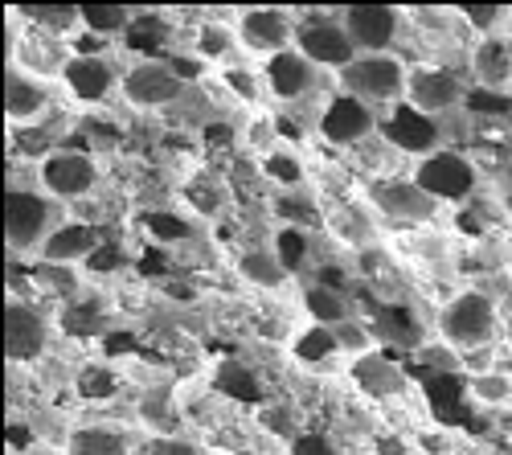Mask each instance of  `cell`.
<instances>
[{
	"label": "cell",
	"instance_id": "cell-38",
	"mask_svg": "<svg viewBox=\"0 0 512 455\" xmlns=\"http://www.w3.org/2000/svg\"><path fill=\"white\" fill-rule=\"evenodd\" d=\"M414 357L426 365V369H439V374H463V353H455L451 345H443L439 337L435 341H422L414 349Z\"/></svg>",
	"mask_w": 512,
	"mask_h": 455
},
{
	"label": "cell",
	"instance_id": "cell-16",
	"mask_svg": "<svg viewBox=\"0 0 512 455\" xmlns=\"http://www.w3.org/2000/svg\"><path fill=\"white\" fill-rule=\"evenodd\" d=\"M66 62H70V50L62 46L58 37L41 33V29H33V25L17 29V37H13V62H9V66L25 70V74H33V78H41V82H62Z\"/></svg>",
	"mask_w": 512,
	"mask_h": 455
},
{
	"label": "cell",
	"instance_id": "cell-18",
	"mask_svg": "<svg viewBox=\"0 0 512 455\" xmlns=\"http://www.w3.org/2000/svg\"><path fill=\"white\" fill-rule=\"evenodd\" d=\"M50 103H54L50 82H41V78H33V74H25L17 66L5 70V119L13 123L17 132H29L37 119H46Z\"/></svg>",
	"mask_w": 512,
	"mask_h": 455
},
{
	"label": "cell",
	"instance_id": "cell-44",
	"mask_svg": "<svg viewBox=\"0 0 512 455\" xmlns=\"http://www.w3.org/2000/svg\"><path fill=\"white\" fill-rule=\"evenodd\" d=\"M500 316L512 324V279L504 283V292H500Z\"/></svg>",
	"mask_w": 512,
	"mask_h": 455
},
{
	"label": "cell",
	"instance_id": "cell-29",
	"mask_svg": "<svg viewBox=\"0 0 512 455\" xmlns=\"http://www.w3.org/2000/svg\"><path fill=\"white\" fill-rule=\"evenodd\" d=\"M259 169H263V177L271 181V185H279L283 193H295V189H304V181H308V169H304V160L295 156L287 144H279L271 156H263L259 160Z\"/></svg>",
	"mask_w": 512,
	"mask_h": 455
},
{
	"label": "cell",
	"instance_id": "cell-11",
	"mask_svg": "<svg viewBox=\"0 0 512 455\" xmlns=\"http://www.w3.org/2000/svg\"><path fill=\"white\" fill-rule=\"evenodd\" d=\"M336 17L345 25L357 54H394L406 25V13L394 5H345L336 9Z\"/></svg>",
	"mask_w": 512,
	"mask_h": 455
},
{
	"label": "cell",
	"instance_id": "cell-35",
	"mask_svg": "<svg viewBox=\"0 0 512 455\" xmlns=\"http://www.w3.org/2000/svg\"><path fill=\"white\" fill-rule=\"evenodd\" d=\"M103 324H107L103 308L78 300V296H74V300L62 308V316H58V328H62V333H70V337H95Z\"/></svg>",
	"mask_w": 512,
	"mask_h": 455
},
{
	"label": "cell",
	"instance_id": "cell-37",
	"mask_svg": "<svg viewBox=\"0 0 512 455\" xmlns=\"http://www.w3.org/2000/svg\"><path fill=\"white\" fill-rule=\"evenodd\" d=\"M185 201L193 205L197 214H205V218H213L226 205V193H222V185L213 181V177H197V181H189L185 185Z\"/></svg>",
	"mask_w": 512,
	"mask_h": 455
},
{
	"label": "cell",
	"instance_id": "cell-30",
	"mask_svg": "<svg viewBox=\"0 0 512 455\" xmlns=\"http://www.w3.org/2000/svg\"><path fill=\"white\" fill-rule=\"evenodd\" d=\"M136 415H140V423L152 427V435H177V423H181L173 390H144Z\"/></svg>",
	"mask_w": 512,
	"mask_h": 455
},
{
	"label": "cell",
	"instance_id": "cell-22",
	"mask_svg": "<svg viewBox=\"0 0 512 455\" xmlns=\"http://www.w3.org/2000/svg\"><path fill=\"white\" fill-rule=\"evenodd\" d=\"M234 271L242 283L263 287V292H283L291 283V267L279 259L275 246H246V251L234 259Z\"/></svg>",
	"mask_w": 512,
	"mask_h": 455
},
{
	"label": "cell",
	"instance_id": "cell-7",
	"mask_svg": "<svg viewBox=\"0 0 512 455\" xmlns=\"http://www.w3.org/2000/svg\"><path fill=\"white\" fill-rule=\"evenodd\" d=\"M414 185L422 193H431L439 205H459L480 189V169L472 156H463L459 148H439L431 156L414 160Z\"/></svg>",
	"mask_w": 512,
	"mask_h": 455
},
{
	"label": "cell",
	"instance_id": "cell-3",
	"mask_svg": "<svg viewBox=\"0 0 512 455\" xmlns=\"http://www.w3.org/2000/svg\"><path fill=\"white\" fill-rule=\"evenodd\" d=\"M66 218L58 214V201L29 185H9L5 193V246L17 259H37L46 238L62 226Z\"/></svg>",
	"mask_w": 512,
	"mask_h": 455
},
{
	"label": "cell",
	"instance_id": "cell-23",
	"mask_svg": "<svg viewBox=\"0 0 512 455\" xmlns=\"http://www.w3.org/2000/svg\"><path fill=\"white\" fill-rule=\"evenodd\" d=\"M62 455H136V443L127 439L119 427L87 423V427H70L66 431Z\"/></svg>",
	"mask_w": 512,
	"mask_h": 455
},
{
	"label": "cell",
	"instance_id": "cell-28",
	"mask_svg": "<svg viewBox=\"0 0 512 455\" xmlns=\"http://www.w3.org/2000/svg\"><path fill=\"white\" fill-rule=\"evenodd\" d=\"M136 21V9L127 5H78V29L91 37H119Z\"/></svg>",
	"mask_w": 512,
	"mask_h": 455
},
{
	"label": "cell",
	"instance_id": "cell-21",
	"mask_svg": "<svg viewBox=\"0 0 512 455\" xmlns=\"http://www.w3.org/2000/svg\"><path fill=\"white\" fill-rule=\"evenodd\" d=\"M467 70H472L480 91L504 95L512 87V37H504V33L476 37L472 54H467Z\"/></svg>",
	"mask_w": 512,
	"mask_h": 455
},
{
	"label": "cell",
	"instance_id": "cell-25",
	"mask_svg": "<svg viewBox=\"0 0 512 455\" xmlns=\"http://www.w3.org/2000/svg\"><path fill=\"white\" fill-rule=\"evenodd\" d=\"M287 357H291L295 365H304V369H320V365H328L332 357H345V353H340V341H336L332 328H324V324H304L300 333L287 341Z\"/></svg>",
	"mask_w": 512,
	"mask_h": 455
},
{
	"label": "cell",
	"instance_id": "cell-14",
	"mask_svg": "<svg viewBox=\"0 0 512 455\" xmlns=\"http://www.w3.org/2000/svg\"><path fill=\"white\" fill-rule=\"evenodd\" d=\"M406 103L431 119H443L467 103V82L447 66H410Z\"/></svg>",
	"mask_w": 512,
	"mask_h": 455
},
{
	"label": "cell",
	"instance_id": "cell-24",
	"mask_svg": "<svg viewBox=\"0 0 512 455\" xmlns=\"http://www.w3.org/2000/svg\"><path fill=\"white\" fill-rule=\"evenodd\" d=\"M300 304H304L308 324H324V328H340V324H349L357 316L353 300L332 283H308L300 292Z\"/></svg>",
	"mask_w": 512,
	"mask_h": 455
},
{
	"label": "cell",
	"instance_id": "cell-40",
	"mask_svg": "<svg viewBox=\"0 0 512 455\" xmlns=\"http://www.w3.org/2000/svg\"><path fill=\"white\" fill-rule=\"evenodd\" d=\"M332 333H336V341H340V353H345L349 361L353 357H365V353H373V333H369V328L353 316L349 324H340V328H332Z\"/></svg>",
	"mask_w": 512,
	"mask_h": 455
},
{
	"label": "cell",
	"instance_id": "cell-5",
	"mask_svg": "<svg viewBox=\"0 0 512 455\" xmlns=\"http://www.w3.org/2000/svg\"><path fill=\"white\" fill-rule=\"evenodd\" d=\"M95 185H99V160L87 148L62 144L46 156H37V189L46 197H54L58 205L91 197Z\"/></svg>",
	"mask_w": 512,
	"mask_h": 455
},
{
	"label": "cell",
	"instance_id": "cell-39",
	"mask_svg": "<svg viewBox=\"0 0 512 455\" xmlns=\"http://www.w3.org/2000/svg\"><path fill=\"white\" fill-rule=\"evenodd\" d=\"M504 9L500 5H467V9H459V21L472 29L476 37H492V33H500V25H504Z\"/></svg>",
	"mask_w": 512,
	"mask_h": 455
},
{
	"label": "cell",
	"instance_id": "cell-8",
	"mask_svg": "<svg viewBox=\"0 0 512 455\" xmlns=\"http://www.w3.org/2000/svg\"><path fill=\"white\" fill-rule=\"evenodd\" d=\"M119 82H123V70L99 54V50H74L66 70H62V95L74 103V107H103L111 95H119Z\"/></svg>",
	"mask_w": 512,
	"mask_h": 455
},
{
	"label": "cell",
	"instance_id": "cell-42",
	"mask_svg": "<svg viewBox=\"0 0 512 455\" xmlns=\"http://www.w3.org/2000/svg\"><path fill=\"white\" fill-rule=\"evenodd\" d=\"M136 455H201V451L181 435H148L136 443Z\"/></svg>",
	"mask_w": 512,
	"mask_h": 455
},
{
	"label": "cell",
	"instance_id": "cell-31",
	"mask_svg": "<svg viewBox=\"0 0 512 455\" xmlns=\"http://www.w3.org/2000/svg\"><path fill=\"white\" fill-rule=\"evenodd\" d=\"M238 140H242V148L250 152V156H271L275 148H279V119L267 111V107H259V111H250L246 115V123H242V132H238Z\"/></svg>",
	"mask_w": 512,
	"mask_h": 455
},
{
	"label": "cell",
	"instance_id": "cell-17",
	"mask_svg": "<svg viewBox=\"0 0 512 455\" xmlns=\"http://www.w3.org/2000/svg\"><path fill=\"white\" fill-rule=\"evenodd\" d=\"M259 74H263V87H267V95L275 103H300V99H308L320 87L324 70H316L300 50H287V54L263 62Z\"/></svg>",
	"mask_w": 512,
	"mask_h": 455
},
{
	"label": "cell",
	"instance_id": "cell-4",
	"mask_svg": "<svg viewBox=\"0 0 512 455\" xmlns=\"http://www.w3.org/2000/svg\"><path fill=\"white\" fill-rule=\"evenodd\" d=\"M295 50H300L316 70L324 74H340L353 58V41L340 25L336 9H308V13H295Z\"/></svg>",
	"mask_w": 512,
	"mask_h": 455
},
{
	"label": "cell",
	"instance_id": "cell-9",
	"mask_svg": "<svg viewBox=\"0 0 512 455\" xmlns=\"http://www.w3.org/2000/svg\"><path fill=\"white\" fill-rule=\"evenodd\" d=\"M119 95L127 99V107L136 111H164L185 95V78L173 62H156V58H140L123 70Z\"/></svg>",
	"mask_w": 512,
	"mask_h": 455
},
{
	"label": "cell",
	"instance_id": "cell-6",
	"mask_svg": "<svg viewBox=\"0 0 512 455\" xmlns=\"http://www.w3.org/2000/svg\"><path fill=\"white\" fill-rule=\"evenodd\" d=\"M238 50L250 58H279L287 50H295V13L279 9V5H246L230 17Z\"/></svg>",
	"mask_w": 512,
	"mask_h": 455
},
{
	"label": "cell",
	"instance_id": "cell-12",
	"mask_svg": "<svg viewBox=\"0 0 512 455\" xmlns=\"http://www.w3.org/2000/svg\"><path fill=\"white\" fill-rule=\"evenodd\" d=\"M377 136L386 140L398 156H414V160H422V156H431V152L443 148V128H439V119L414 111L410 103H398V107H390V111H381V119H377Z\"/></svg>",
	"mask_w": 512,
	"mask_h": 455
},
{
	"label": "cell",
	"instance_id": "cell-27",
	"mask_svg": "<svg viewBox=\"0 0 512 455\" xmlns=\"http://www.w3.org/2000/svg\"><path fill=\"white\" fill-rule=\"evenodd\" d=\"M463 394L472 398L476 406H484V410H508L512 406V374L504 365L484 369V374H472L463 382Z\"/></svg>",
	"mask_w": 512,
	"mask_h": 455
},
{
	"label": "cell",
	"instance_id": "cell-41",
	"mask_svg": "<svg viewBox=\"0 0 512 455\" xmlns=\"http://www.w3.org/2000/svg\"><path fill=\"white\" fill-rule=\"evenodd\" d=\"M287 455H340V447L324 431H300L295 439H287Z\"/></svg>",
	"mask_w": 512,
	"mask_h": 455
},
{
	"label": "cell",
	"instance_id": "cell-13",
	"mask_svg": "<svg viewBox=\"0 0 512 455\" xmlns=\"http://www.w3.org/2000/svg\"><path fill=\"white\" fill-rule=\"evenodd\" d=\"M54 341V320L29 300L5 304V357L9 365H33Z\"/></svg>",
	"mask_w": 512,
	"mask_h": 455
},
{
	"label": "cell",
	"instance_id": "cell-26",
	"mask_svg": "<svg viewBox=\"0 0 512 455\" xmlns=\"http://www.w3.org/2000/svg\"><path fill=\"white\" fill-rule=\"evenodd\" d=\"M193 50L201 58V66H238V37H234V25L226 21H201L197 25V41H193Z\"/></svg>",
	"mask_w": 512,
	"mask_h": 455
},
{
	"label": "cell",
	"instance_id": "cell-15",
	"mask_svg": "<svg viewBox=\"0 0 512 455\" xmlns=\"http://www.w3.org/2000/svg\"><path fill=\"white\" fill-rule=\"evenodd\" d=\"M377 111L373 107H365V103H357V99H349V95H332L328 103H324V111H320V119H316V132H320V140L324 144H332V148H357V144H365L373 132H377Z\"/></svg>",
	"mask_w": 512,
	"mask_h": 455
},
{
	"label": "cell",
	"instance_id": "cell-20",
	"mask_svg": "<svg viewBox=\"0 0 512 455\" xmlns=\"http://www.w3.org/2000/svg\"><path fill=\"white\" fill-rule=\"evenodd\" d=\"M349 382H353L365 398H373V402H394V398H402V394L410 390L406 369H402L394 357L377 353V349L349 361Z\"/></svg>",
	"mask_w": 512,
	"mask_h": 455
},
{
	"label": "cell",
	"instance_id": "cell-33",
	"mask_svg": "<svg viewBox=\"0 0 512 455\" xmlns=\"http://www.w3.org/2000/svg\"><path fill=\"white\" fill-rule=\"evenodd\" d=\"M213 390H222L226 398H238V402H263V386H259V378H254L250 369L238 365V361H222V365H218Z\"/></svg>",
	"mask_w": 512,
	"mask_h": 455
},
{
	"label": "cell",
	"instance_id": "cell-45",
	"mask_svg": "<svg viewBox=\"0 0 512 455\" xmlns=\"http://www.w3.org/2000/svg\"><path fill=\"white\" fill-rule=\"evenodd\" d=\"M402 455H422V451H402Z\"/></svg>",
	"mask_w": 512,
	"mask_h": 455
},
{
	"label": "cell",
	"instance_id": "cell-43",
	"mask_svg": "<svg viewBox=\"0 0 512 455\" xmlns=\"http://www.w3.org/2000/svg\"><path fill=\"white\" fill-rule=\"evenodd\" d=\"M148 230H152L160 242H168V238L177 242V238H189V234H193V230H189V222H185V218H173V214H156Z\"/></svg>",
	"mask_w": 512,
	"mask_h": 455
},
{
	"label": "cell",
	"instance_id": "cell-34",
	"mask_svg": "<svg viewBox=\"0 0 512 455\" xmlns=\"http://www.w3.org/2000/svg\"><path fill=\"white\" fill-rule=\"evenodd\" d=\"M324 226H328V234H332L336 242H345V246H369V242H373L369 218L357 214V210H349V205H340L336 214L324 210Z\"/></svg>",
	"mask_w": 512,
	"mask_h": 455
},
{
	"label": "cell",
	"instance_id": "cell-46",
	"mask_svg": "<svg viewBox=\"0 0 512 455\" xmlns=\"http://www.w3.org/2000/svg\"><path fill=\"white\" fill-rule=\"evenodd\" d=\"M238 455H254V451H238Z\"/></svg>",
	"mask_w": 512,
	"mask_h": 455
},
{
	"label": "cell",
	"instance_id": "cell-36",
	"mask_svg": "<svg viewBox=\"0 0 512 455\" xmlns=\"http://www.w3.org/2000/svg\"><path fill=\"white\" fill-rule=\"evenodd\" d=\"M279 214L287 218V226H291V230H304V226H324V210H320L316 201H308L300 189L279 197Z\"/></svg>",
	"mask_w": 512,
	"mask_h": 455
},
{
	"label": "cell",
	"instance_id": "cell-32",
	"mask_svg": "<svg viewBox=\"0 0 512 455\" xmlns=\"http://www.w3.org/2000/svg\"><path fill=\"white\" fill-rule=\"evenodd\" d=\"M21 17H29L33 29L50 33V37H70V33H82L78 29V5H37V9H17Z\"/></svg>",
	"mask_w": 512,
	"mask_h": 455
},
{
	"label": "cell",
	"instance_id": "cell-19",
	"mask_svg": "<svg viewBox=\"0 0 512 455\" xmlns=\"http://www.w3.org/2000/svg\"><path fill=\"white\" fill-rule=\"evenodd\" d=\"M99 246H103V238H99V230H95L91 222H82V218H66V222L46 238V246H41L37 263H46V267H62V271H74V267H82L87 259H95V255H99Z\"/></svg>",
	"mask_w": 512,
	"mask_h": 455
},
{
	"label": "cell",
	"instance_id": "cell-10",
	"mask_svg": "<svg viewBox=\"0 0 512 455\" xmlns=\"http://www.w3.org/2000/svg\"><path fill=\"white\" fill-rule=\"evenodd\" d=\"M365 201L373 214H381L386 222H398V226H426L439 214V201L431 193H422L414 185V177H381L365 189Z\"/></svg>",
	"mask_w": 512,
	"mask_h": 455
},
{
	"label": "cell",
	"instance_id": "cell-1",
	"mask_svg": "<svg viewBox=\"0 0 512 455\" xmlns=\"http://www.w3.org/2000/svg\"><path fill=\"white\" fill-rule=\"evenodd\" d=\"M500 328H504V316H500V300L480 292V287H467V292H455L439 316H435V337L443 345H451L455 353H480V349H492L500 341Z\"/></svg>",
	"mask_w": 512,
	"mask_h": 455
},
{
	"label": "cell",
	"instance_id": "cell-2",
	"mask_svg": "<svg viewBox=\"0 0 512 455\" xmlns=\"http://www.w3.org/2000/svg\"><path fill=\"white\" fill-rule=\"evenodd\" d=\"M406 78H410V62L402 54H357L336 74V91L373 111H390L406 103Z\"/></svg>",
	"mask_w": 512,
	"mask_h": 455
}]
</instances>
